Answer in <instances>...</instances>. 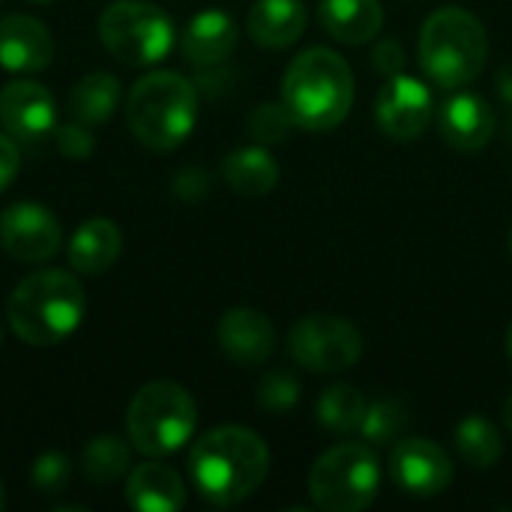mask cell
<instances>
[{
  "mask_svg": "<svg viewBox=\"0 0 512 512\" xmlns=\"http://www.w3.org/2000/svg\"><path fill=\"white\" fill-rule=\"evenodd\" d=\"M6 507V492H3V480H0V510Z\"/></svg>",
  "mask_w": 512,
  "mask_h": 512,
  "instance_id": "cell-36",
  "label": "cell"
},
{
  "mask_svg": "<svg viewBox=\"0 0 512 512\" xmlns=\"http://www.w3.org/2000/svg\"><path fill=\"white\" fill-rule=\"evenodd\" d=\"M456 447H459L462 459L471 468H477V471L492 468L501 459V453H504V441H501L498 429L486 417H480V414L465 417L456 426Z\"/></svg>",
  "mask_w": 512,
  "mask_h": 512,
  "instance_id": "cell-24",
  "label": "cell"
},
{
  "mask_svg": "<svg viewBox=\"0 0 512 512\" xmlns=\"http://www.w3.org/2000/svg\"><path fill=\"white\" fill-rule=\"evenodd\" d=\"M54 96L39 81H9L0 90V126L21 141H39L54 129Z\"/></svg>",
  "mask_w": 512,
  "mask_h": 512,
  "instance_id": "cell-13",
  "label": "cell"
},
{
  "mask_svg": "<svg viewBox=\"0 0 512 512\" xmlns=\"http://www.w3.org/2000/svg\"><path fill=\"white\" fill-rule=\"evenodd\" d=\"M120 228L111 219H87L75 228V234L69 237V267L75 273H105L117 258H120Z\"/></svg>",
  "mask_w": 512,
  "mask_h": 512,
  "instance_id": "cell-19",
  "label": "cell"
},
{
  "mask_svg": "<svg viewBox=\"0 0 512 512\" xmlns=\"http://www.w3.org/2000/svg\"><path fill=\"white\" fill-rule=\"evenodd\" d=\"M294 117L291 111L276 102H261L252 114H249V135L258 141V144H279L291 135L294 129Z\"/></svg>",
  "mask_w": 512,
  "mask_h": 512,
  "instance_id": "cell-28",
  "label": "cell"
},
{
  "mask_svg": "<svg viewBox=\"0 0 512 512\" xmlns=\"http://www.w3.org/2000/svg\"><path fill=\"white\" fill-rule=\"evenodd\" d=\"M438 126L453 150L474 153L489 144L495 132V114L477 93H456L438 111Z\"/></svg>",
  "mask_w": 512,
  "mask_h": 512,
  "instance_id": "cell-16",
  "label": "cell"
},
{
  "mask_svg": "<svg viewBox=\"0 0 512 512\" xmlns=\"http://www.w3.org/2000/svg\"><path fill=\"white\" fill-rule=\"evenodd\" d=\"M237 45V24L228 12L222 9H204L198 12L186 30H183V39H180V48H183V57L195 66H216L222 60L231 57Z\"/></svg>",
  "mask_w": 512,
  "mask_h": 512,
  "instance_id": "cell-17",
  "label": "cell"
},
{
  "mask_svg": "<svg viewBox=\"0 0 512 512\" xmlns=\"http://www.w3.org/2000/svg\"><path fill=\"white\" fill-rule=\"evenodd\" d=\"M174 192L183 198V201H198L204 198L207 192V174L198 171V168H183L174 180Z\"/></svg>",
  "mask_w": 512,
  "mask_h": 512,
  "instance_id": "cell-32",
  "label": "cell"
},
{
  "mask_svg": "<svg viewBox=\"0 0 512 512\" xmlns=\"http://www.w3.org/2000/svg\"><path fill=\"white\" fill-rule=\"evenodd\" d=\"M54 57L48 27L30 15L0 18V66L9 72H39Z\"/></svg>",
  "mask_w": 512,
  "mask_h": 512,
  "instance_id": "cell-15",
  "label": "cell"
},
{
  "mask_svg": "<svg viewBox=\"0 0 512 512\" xmlns=\"http://www.w3.org/2000/svg\"><path fill=\"white\" fill-rule=\"evenodd\" d=\"M366 399L357 387L336 384L318 399V423L336 435H351L360 432L363 414H366Z\"/></svg>",
  "mask_w": 512,
  "mask_h": 512,
  "instance_id": "cell-25",
  "label": "cell"
},
{
  "mask_svg": "<svg viewBox=\"0 0 512 512\" xmlns=\"http://www.w3.org/2000/svg\"><path fill=\"white\" fill-rule=\"evenodd\" d=\"M270 471V450L252 429L219 426L195 441L189 453V477L213 507L246 501Z\"/></svg>",
  "mask_w": 512,
  "mask_h": 512,
  "instance_id": "cell-1",
  "label": "cell"
},
{
  "mask_svg": "<svg viewBox=\"0 0 512 512\" xmlns=\"http://www.w3.org/2000/svg\"><path fill=\"white\" fill-rule=\"evenodd\" d=\"M504 423H507V429L512 432V396L507 399V405H504Z\"/></svg>",
  "mask_w": 512,
  "mask_h": 512,
  "instance_id": "cell-35",
  "label": "cell"
},
{
  "mask_svg": "<svg viewBox=\"0 0 512 512\" xmlns=\"http://www.w3.org/2000/svg\"><path fill=\"white\" fill-rule=\"evenodd\" d=\"M18 165H21L18 144L12 141V135H3V132H0V192L15 180Z\"/></svg>",
  "mask_w": 512,
  "mask_h": 512,
  "instance_id": "cell-33",
  "label": "cell"
},
{
  "mask_svg": "<svg viewBox=\"0 0 512 512\" xmlns=\"http://www.w3.org/2000/svg\"><path fill=\"white\" fill-rule=\"evenodd\" d=\"M84 288L72 273L39 270L21 279L6 303L9 327L27 345H57L84 321Z\"/></svg>",
  "mask_w": 512,
  "mask_h": 512,
  "instance_id": "cell-3",
  "label": "cell"
},
{
  "mask_svg": "<svg viewBox=\"0 0 512 512\" xmlns=\"http://www.w3.org/2000/svg\"><path fill=\"white\" fill-rule=\"evenodd\" d=\"M27 3H51V0H27Z\"/></svg>",
  "mask_w": 512,
  "mask_h": 512,
  "instance_id": "cell-38",
  "label": "cell"
},
{
  "mask_svg": "<svg viewBox=\"0 0 512 512\" xmlns=\"http://www.w3.org/2000/svg\"><path fill=\"white\" fill-rule=\"evenodd\" d=\"M408 426V411L402 402L396 399H378L366 405L363 423H360V435L369 444H393L405 435Z\"/></svg>",
  "mask_w": 512,
  "mask_h": 512,
  "instance_id": "cell-27",
  "label": "cell"
},
{
  "mask_svg": "<svg viewBox=\"0 0 512 512\" xmlns=\"http://www.w3.org/2000/svg\"><path fill=\"white\" fill-rule=\"evenodd\" d=\"M102 45L126 66L159 63L174 45V24L156 3L114 0L99 15Z\"/></svg>",
  "mask_w": 512,
  "mask_h": 512,
  "instance_id": "cell-8",
  "label": "cell"
},
{
  "mask_svg": "<svg viewBox=\"0 0 512 512\" xmlns=\"http://www.w3.org/2000/svg\"><path fill=\"white\" fill-rule=\"evenodd\" d=\"M375 63H378V69L381 72H387V75H396L399 69H402V48L396 45V42H384L378 51H375Z\"/></svg>",
  "mask_w": 512,
  "mask_h": 512,
  "instance_id": "cell-34",
  "label": "cell"
},
{
  "mask_svg": "<svg viewBox=\"0 0 512 512\" xmlns=\"http://www.w3.org/2000/svg\"><path fill=\"white\" fill-rule=\"evenodd\" d=\"M510 255H512V228H510Z\"/></svg>",
  "mask_w": 512,
  "mask_h": 512,
  "instance_id": "cell-39",
  "label": "cell"
},
{
  "mask_svg": "<svg viewBox=\"0 0 512 512\" xmlns=\"http://www.w3.org/2000/svg\"><path fill=\"white\" fill-rule=\"evenodd\" d=\"M318 18L333 39L345 45H363L381 33L384 6L381 0H321Z\"/></svg>",
  "mask_w": 512,
  "mask_h": 512,
  "instance_id": "cell-20",
  "label": "cell"
},
{
  "mask_svg": "<svg viewBox=\"0 0 512 512\" xmlns=\"http://www.w3.org/2000/svg\"><path fill=\"white\" fill-rule=\"evenodd\" d=\"M486 57V27L468 9L447 6L426 18L420 33V63L435 84L447 90L465 87L483 72Z\"/></svg>",
  "mask_w": 512,
  "mask_h": 512,
  "instance_id": "cell-5",
  "label": "cell"
},
{
  "mask_svg": "<svg viewBox=\"0 0 512 512\" xmlns=\"http://www.w3.org/2000/svg\"><path fill=\"white\" fill-rule=\"evenodd\" d=\"M195 399L171 381L144 384L126 411V432L138 453L159 459L177 453L195 432Z\"/></svg>",
  "mask_w": 512,
  "mask_h": 512,
  "instance_id": "cell-6",
  "label": "cell"
},
{
  "mask_svg": "<svg viewBox=\"0 0 512 512\" xmlns=\"http://www.w3.org/2000/svg\"><path fill=\"white\" fill-rule=\"evenodd\" d=\"M63 243V231L57 216L36 204V201H18L0 213V246L15 261L39 264L57 255Z\"/></svg>",
  "mask_w": 512,
  "mask_h": 512,
  "instance_id": "cell-10",
  "label": "cell"
},
{
  "mask_svg": "<svg viewBox=\"0 0 512 512\" xmlns=\"http://www.w3.org/2000/svg\"><path fill=\"white\" fill-rule=\"evenodd\" d=\"M219 345L240 366H261L276 351V330L258 309H231L219 321Z\"/></svg>",
  "mask_w": 512,
  "mask_h": 512,
  "instance_id": "cell-14",
  "label": "cell"
},
{
  "mask_svg": "<svg viewBox=\"0 0 512 512\" xmlns=\"http://www.w3.org/2000/svg\"><path fill=\"white\" fill-rule=\"evenodd\" d=\"M84 477L96 486H111L129 471V447L117 435H99L84 447Z\"/></svg>",
  "mask_w": 512,
  "mask_h": 512,
  "instance_id": "cell-26",
  "label": "cell"
},
{
  "mask_svg": "<svg viewBox=\"0 0 512 512\" xmlns=\"http://www.w3.org/2000/svg\"><path fill=\"white\" fill-rule=\"evenodd\" d=\"M246 24L258 45L288 48L306 30V9L300 0H255Z\"/></svg>",
  "mask_w": 512,
  "mask_h": 512,
  "instance_id": "cell-21",
  "label": "cell"
},
{
  "mask_svg": "<svg viewBox=\"0 0 512 512\" xmlns=\"http://www.w3.org/2000/svg\"><path fill=\"white\" fill-rule=\"evenodd\" d=\"M117 102H120V81L111 72H90L69 93L72 117L87 126L105 123L114 114Z\"/></svg>",
  "mask_w": 512,
  "mask_h": 512,
  "instance_id": "cell-23",
  "label": "cell"
},
{
  "mask_svg": "<svg viewBox=\"0 0 512 512\" xmlns=\"http://www.w3.org/2000/svg\"><path fill=\"white\" fill-rule=\"evenodd\" d=\"M54 144H57V150H60L66 159H87V156L93 153V147H96V138L90 135L87 123L72 120V123L57 126Z\"/></svg>",
  "mask_w": 512,
  "mask_h": 512,
  "instance_id": "cell-31",
  "label": "cell"
},
{
  "mask_svg": "<svg viewBox=\"0 0 512 512\" xmlns=\"http://www.w3.org/2000/svg\"><path fill=\"white\" fill-rule=\"evenodd\" d=\"M381 486V465L369 444H339L318 456L309 474V495L327 512L366 510Z\"/></svg>",
  "mask_w": 512,
  "mask_h": 512,
  "instance_id": "cell-7",
  "label": "cell"
},
{
  "mask_svg": "<svg viewBox=\"0 0 512 512\" xmlns=\"http://www.w3.org/2000/svg\"><path fill=\"white\" fill-rule=\"evenodd\" d=\"M282 102L300 129H333L354 105V72L333 48H309L282 78Z\"/></svg>",
  "mask_w": 512,
  "mask_h": 512,
  "instance_id": "cell-2",
  "label": "cell"
},
{
  "mask_svg": "<svg viewBox=\"0 0 512 512\" xmlns=\"http://www.w3.org/2000/svg\"><path fill=\"white\" fill-rule=\"evenodd\" d=\"M126 501L138 512H177L186 504V486L171 465L144 462L129 471Z\"/></svg>",
  "mask_w": 512,
  "mask_h": 512,
  "instance_id": "cell-18",
  "label": "cell"
},
{
  "mask_svg": "<svg viewBox=\"0 0 512 512\" xmlns=\"http://www.w3.org/2000/svg\"><path fill=\"white\" fill-rule=\"evenodd\" d=\"M222 177L240 195H267L279 183V162L264 147H240L222 159Z\"/></svg>",
  "mask_w": 512,
  "mask_h": 512,
  "instance_id": "cell-22",
  "label": "cell"
},
{
  "mask_svg": "<svg viewBox=\"0 0 512 512\" xmlns=\"http://www.w3.org/2000/svg\"><path fill=\"white\" fill-rule=\"evenodd\" d=\"M72 477V462L63 456V453H42L36 462H33V471H30V480L33 486L42 492V495H57Z\"/></svg>",
  "mask_w": 512,
  "mask_h": 512,
  "instance_id": "cell-30",
  "label": "cell"
},
{
  "mask_svg": "<svg viewBox=\"0 0 512 512\" xmlns=\"http://www.w3.org/2000/svg\"><path fill=\"white\" fill-rule=\"evenodd\" d=\"M393 483L417 498H435L453 483V459L429 438H399L390 456Z\"/></svg>",
  "mask_w": 512,
  "mask_h": 512,
  "instance_id": "cell-11",
  "label": "cell"
},
{
  "mask_svg": "<svg viewBox=\"0 0 512 512\" xmlns=\"http://www.w3.org/2000/svg\"><path fill=\"white\" fill-rule=\"evenodd\" d=\"M375 120L393 141H414L432 120V93L411 75H390L375 102Z\"/></svg>",
  "mask_w": 512,
  "mask_h": 512,
  "instance_id": "cell-12",
  "label": "cell"
},
{
  "mask_svg": "<svg viewBox=\"0 0 512 512\" xmlns=\"http://www.w3.org/2000/svg\"><path fill=\"white\" fill-rule=\"evenodd\" d=\"M291 357L309 372H345L363 354L360 330L336 315H309L288 333Z\"/></svg>",
  "mask_w": 512,
  "mask_h": 512,
  "instance_id": "cell-9",
  "label": "cell"
},
{
  "mask_svg": "<svg viewBox=\"0 0 512 512\" xmlns=\"http://www.w3.org/2000/svg\"><path fill=\"white\" fill-rule=\"evenodd\" d=\"M507 351H510V360H512V327H510V336H507Z\"/></svg>",
  "mask_w": 512,
  "mask_h": 512,
  "instance_id": "cell-37",
  "label": "cell"
},
{
  "mask_svg": "<svg viewBox=\"0 0 512 512\" xmlns=\"http://www.w3.org/2000/svg\"><path fill=\"white\" fill-rule=\"evenodd\" d=\"M198 117V90L180 72L156 69L138 78L126 99L132 135L156 153L180 147Z\"/></svg>",
  "mask_w": 512,
  "mask_h": 512,
  "instance_id": "cell-4",
  "label": "cell"
},
{
  "mask_svg": "<svg viewBox=\"0 0 512 512\" xmlns=\"http://www.w3.org/2000/svg\"><path fill=\"white\" fill-rule=\"evenodd\" d=\"M297 399H300V381L285 369L267 372L258 384V402L267 411H288L297 405Z\"/></svg>",
  "mask_w": 512,
  "mask_h": 512,
  "instance_id": "cell-29",
  "label": "cell"
}]
</instances>
